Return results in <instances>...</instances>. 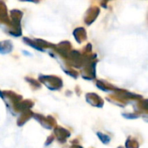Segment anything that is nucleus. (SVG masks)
<instances>
[{"label": "nucleus", "instance_id": "obj_1", "mask_svg": "<svg viewBox=\"0 0 148 148\" xmlns=\"http://www.w3.org/2000/svg\"><path fill=\"white\" fill-rule=\"evenodd\" d=\"M97 135L99 136L100 140H101L104 144H108V143H109V141H110V138H109L108 135L103 134H101V133H97Z\"/></svg>", "mask_w": 148, "mask_h": 148}, {"label": "nucleus", "instance_id": "obj_2", "mask_svg": "<svg viewBox=\"0 0 148 148\" xmlns=\"http://www.w3.org/2000/svg\"><path fill=\"white\" fill-rule=\"evenodd\" d=\"M0 96H2V94L1 93H0Z\"/></svg>", "mask_w": 148, "mask_h": 148}]
</instances>
